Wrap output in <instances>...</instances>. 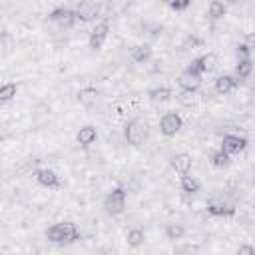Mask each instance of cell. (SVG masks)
<instances>
[{
	"mask_svg": "<svg viewBox=\"0 0 255 255\" xmlns=\"http://www.w3.org/2000/svg\"><path fill=\"white\" fill-rule=\"evenodd\" d=\"M46 237L52 243H74L80 239V231L72 221H60L46 229Z\"/></svg>",
	"mask_w": 255,
	"mask_h": 255,
	"instance_id": "cell-1",
	"label": "cell"
},
{
	"mask_svg": "<svg viewBox=\"0 0 255 255\" xmlns=\"http://www.w3.org/2000/svg\"><path fill=\"white\" fill-rule=\"evenodd\" d=\"M126 197H128V193H126V189L122 185L116 187V189H112L106 195V199H104L106 213L108 215H120V213H124V209H126Z\"/></svg>",
	"mask_w": 255,
	"mask_h": 255,
	"instance_id": "cell-2",
	"label": "cell"
},
{
	"mask_svg": "<svg viewBox=\"0 0 255 255\" xmlns=\"http://www.w3.org/2000/svg\"><path fill=\"white\" fill-rule=\"evenodd\" d=\"M215 66H217V54L207 52V54H203V56L195 58V60L185 68V72L195 74V76H203V74L213 72V70H215Z\"/></svg>",
	"mask_w": 255,
	"mask_h": 255,
	"instance_id": "cell-3",
	"label": "cell"
},
{
	"mask_svg": "<svg viewBox=\"0 0 255 255\" xmlns=\"http://www.w3.org/2000/svg\"><path fill=\"white\" fill-rule=\"evenodd\" d=\"M124 137L129 145H139L145 139V126L139 120H129L124 126Z\"/></svg>",
	"mask_w": 255,
	"mask_h": 255,
	"instance_id": "cell-4",
	"label": "cell"
},
{
	"mask_svg": "<svg viewBox=\"0 0 255 255\" xmlns=\"http://www.w3.org/2000/svg\"><path fill=\"white\" fill-rule=\"evenodd\" d=\"M181 126H183V120H181V116L175 114V112H167V114H163L161 120H159V131H161V135H165V137L175 135V133L181 129Z\"/></svg>",
	"mask_w": 255,
	"mask_h": 255,
	"instance_id": "cell-5",
	"label": "cell"
},
{
	"mask_svg": "<svg viewBox=\"0 0 255 255\" xmlns=\"http://www.w3.org/2000/svg\"><path fill=\"white\" fill-rule=\"evenodd\" d=\"M247 147V139L243 135H235V133H225L223 139H221V149L229 155L233 153H239Z\"/></svg>",
	"mask_w": 255,
	"mask_h": 255,
	"instance_id": "cell-6",
	"label": "cell"
},
{
	"mask_svg": "<svg viewBox=\"0 0 255 255\" xmlns=\"http://www.w3.org/2000/svg\"><path fill=\"white\" fill-rule=\"evenodd\" d=\"M108 32H110V24L104 20V22H98L94 28H92V32H90V48L92 50H100L102 46H104V42H106V38H108Z\"/></svg>",
	"mask_w": 255,
	"mask_h": 255,
	"instance_id": "cell-7",
	"label": "cell"
},
{
	"mask_svg": "<svg viewBox=\"0 0 255 255\" xmlns=\"http://www.w3.org/2000/svg\"><path fill=\"white\" fill-rule=\"evenodd\" d=\"M102 6L98 2H92V0H84L78 4L76 8V18L82 20V22H88V20H94L98 14H100Z\"/></svg>",
	"mask_w": 255,
	"mask_h": 255,
	"instance_id": "cell-8",
	"label": "cell"
},
{
	"mask_svg": "<svg viewBox=\"0 0 255 255\" xmlns=\"http://www.w3.org/2000/svg\"><path fill=\"white\" fill-rule=\"evenodd\" d=\"M207 213L213 215V217H227V215H233L235 209H233L227 201L217 199V197H211V199L207 201Z\"/></svg>",
	"mask_w": 255,
	"mask_h": 255,
	"instance_id": "cell-9",
	"label": "cell"
},
{
	"mask_svg": "<svg viewBox=\"0 0 255 255\" xmlns=\"http://www.w3.org/2000/svg\"><path fill=\"white\" fill-rule=\"evenodd\" d=\"M177 84L181 88V92H197L201 88V76H195V74H189V72H181L179 78H177Z\"/></svg>",
	"mask_w": 255,
	"mask_h": 255,
	"instance_id": "cell-10",
	"label": "cell"
},
{
	"mask_svg": "<svg viewBox=\"0 0 255 255\" xmlns=\"http://www.w3.org/2000/svg\"><path fill=\"white\" fill-rule=\"evenodd\" d=\"M36 181H38L42 187H50V189L60 187V177H58L56 171L50 169V167H40V169L36 171Z\"/></svg>",
	"mask_w": 255,
	"mask_h": 255,
	"instance_id": "cell-11",
	"label": "cell"
},
{
	"mask_svg": "<svg viewBox=\"0 0 255 255\" xmlns=\"http://www.w3.org/2000/svg\"><path fill=\"white\" fill-rule=\"evenodd\" d=\"M191 165H193V159H191V155L185 153V151H179V153H175V155L171 157V167H173L179 175H187V173L191 171Z\"/></svg>",
	"mask_w": 255,
	"mask_h": 255,
	"instance_id": "cell-12",
	"label": "cell"
},
{
	"mask_svg": "<svg viewBox=\"0 0 255 255\" xmlns=\"http://www.w3.org/2000/svg\"><path fill=\"white\" fill-rule=\"evenodd\" d=\"M237 86V80L233 78V76H229V74H223V76H217V80H215V92L219 94V96H227L229 92H233V88Z\"/></svg>",
	"mask_w": 255,
	"mask_h": 255,
	"instance_id": "cell-13",
	"label": "cell"
},
{
	"mask_svg": "<svg viewBox=\"0 0 255 255\" xmlns=\"http://www.w3.org/2000/svg\"><path fill=\"white\" fill-rule=\"evenodd\" d=\"M50 20L58 22V24H64V26H72L76 18V10H70V8H56L52 14H50Z\"/></svg>",
	"mask_w": 255,
	"mask_h": 255,
	"instance_id": "cell-14",
	"label": "cell"
},
{
	"mask_svg": "<svg viewBox=\"0 0 255 255\" xmlns=\"http://www.w3.org/2000/svg\"><path fill=\"white\" fill-rule=\"evenodd\" d=\"M98 96H100L98 88L88 86V88H82V90L78 92V102H80L84 108H92V106L98 102Z\"/></svg>",
	"mask_w": 255,
	"mask_h": 255,
	"instance_id": "cell-15",
	"label": "cell"
},
{
	"mask_svg": "<svg viewBox=\"0 0 255 255\" xmlns=\"http://www.w3.org/2000/svg\"><path fill=\"white\" fill-rule=\"evenodd\" d=\"M96 137H98V131H96L94 126H84V128H80V131L76 133V141H78L80 145H84V147H88L90 143H94Z\"/></svg>",
	"mask_w": 255,
	"mask_h": 255,
	"instance_id": "cell-16",
	"label": "cell"
},
{
	"mask_svg": "<svg viewBox=\"0 0 255 255\" xmlns=\"http://www.w3.org/2000/svg\"><path fill=\"white\" fill-rule=\"evenodd\" d=\"M171 96H173V92H171V88H167V86H161V88H153V90H149V100H151L153 104L169 102V100H171Z\"/></svg>",
	"mask_w": 255,
	"mask_h": 255,
	"instance_id": "cell-17",
	"label": "cell"
},
{
	"mask_svg": "<svg viewBox=\"0 0 255 255\" xmlns=\"http://www.w3.org/2000/svg\"><path fill=\"white\" fill-rule=\"evenodd\" d=\"M126 241H128V245L129 247H141L143 245V241H145V233H143V229L141 227H131L128 233H126Z\"/></svg>",
	"mask_w": 255,
	"mask_h": 255,
	"instance_id": "cell-18",
	"label": "cell"
},
{
	"mask_svg": "<svg viewBox=\"0 0 255 255\" xmlns=\"http://www.w3.org/2000/svg\"><path fill=\"white\" fill-rule=\"evenodd\" d=\"M251 72H253V60L251 58H241L235 66V76L239 80H245V78L251 76Z\"/></svg>",
	"mask_w": 255,
	"mask_h": 255,
	"instance_id": "cell-19",
	"label": "cell"
},
{
	"mask_svg": "<svg viewBox=\"0 0 255 255\" xmlns=\"http://www.w3.org/2000/svg\"><path fill=\"white\" fill-rule=\"evenodd\" d=\"M131 60L135 64H141V62H147L151 58V48L149 46H133L131 48Z\"/></svg>",
	"mask_w": 255,
	"mask_h": 255,
	"instance_id": "cell-20",
	"label": "cell"
},
{
	"mask_svg": "<svg viewBox=\"0 0 255 255\" xmlns=\"http://www.w3.org/2000/svg\"><path fill=\"white\" fill-rule=\"evenodd\" d=\"M225 12H227V6L223 2H219V0H211L209 6H207V16L211 20H217V18L225 16Z\"/></svg>",
	"mask_w": 255,
	"mask_h": 255,
	"instance_id": "cell-21",
	"label": "cell"
},
{
	"mask_svg": "<svg viewBox=\"0 0 255 255\" xmlns=\"http://www.w3.org/2000/svg\"><path fill=\"white\" fill-rule=\"evenodd\" d=\"M181 191H185L187 195H193L199 191V181L193 175H181Z\"/></svg>",
	"mask_w": 255,
	"mask_h": 255,
	"instance_id": "cell-22",
	"label": "cell"
},
{
	"mask_svg": "<svg viewBox=\"0 0 255 255\" xmlns=\"http://www.w3.org/2000/svg\"><path fill=\"white\" fill-rule=\"evenodd\" d=\"M185 235V227L181 225V223H167V227H165V237L167 239H181Z\"/></svg>",
	"mask_w": 255,
	"mask_h": 255,
	"instance_id": "cell-23",
	"label": "cell"
},
{
	"mask_svg": "<svg viewBox=\"0 0 255 255\" xmlns=\"http://www.w3.org/2000/svg\"><path fill=\"white\" fill-rule=\"evenodd\" d=\"M16 90H18V86H16L14 82L2 84V86H0V102H2V104H4V102H10V100L16 96Z\"/></svg>",
	"mask_w": 255,
	"mask_h": 255,
	"instance_id": "cell-24",
	"label": "cell"
},
{
	"mask_svg": "<svg viewBox=\"0 0 255 255\" xmlns=\"http://www.w3.org/2000/svg\"><path fill=\"white\" fill-rule=\"evenodd\" d=\"M229 161H231V155H229V153H225L221 147L211 155V163H213L215 167H227V165H229Z\"/></svg>",
	"mask_w": 255,
	"mask_h": 255,
	"instance_id": "cell-25",
	"label": "cell"
},
{
	"mask_svg": "<svg viewBox=\"0 0 255 255\" xmlns=\"http://www.w3.org/2000/svg\"><path fill=\"white\" fill-rule=\"evenodd\" d=\"M235 255H255V245L253 243H241L237 247Z\"/></svg>",
	"mask_w": 255,
	"mask_h": 255,
	"instance_id": "cell-26",
	"label": "cell"
},
{
	"mask_svg": "<svg viewBox=\"0 0 255 255\" xmlns=\"http://www.w3.org/2000/svg\"><path fill=\"white\" fill-rule=\"evenodd\" d=\"M177 100H179L181 106H191L193 100H195V94H193V92H181V94L177 96Z\"/></svg>",
	"mask_w": 255,
	"mask_h": 255,
	"instance_id": "cell-27",
	"label": "cell"
},
{
	"mask_svg": "<svg viewBox=\"0 0 255 255\" xmlns=\"http://www.w3.org/2000/svg\"><path fill=\"white\" fill-rule=\"evenodd\" d=\"M167 6L171 8V10H185L187 6H189V0H171V2H167Z\"/></svg>",
	"mask_w": 255,
	"mask_h": 255,
	"instance_id": "cell-28",
	"label": "cell"
},
{
	"mask_svg": "<svg viewBox=\"0 0 255 255\" xmlns=\"http://www.w3.org/2000/svg\"><path fill=\"white\" fill-rule=\"evenodd\" d=\"M237 52H239L243 58H249V46H247V44H241V46L237 48Z\"/></svg>",
	"mask_w": 255,
	"mask_h": 255,
	"instance_id": "cell-29",
	"label": "cell"
},
{
	"mask_svg": "<svg viewBox=\"0 0 255 255\" xmlns=\"http://www.w3.org/2000/svg\"><path fill=\"white\" fill-rule=\"evenodd\" d=\"M253 239H255V237H253ZM253 245H255V243H253Z\"/></svg>",
	"mask_w": 255,
	"mask_h": 255,
	"instance_id": "cell-30",
	"label": "cell"
}]
</instances>
